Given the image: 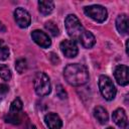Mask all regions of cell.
I'll use <instances>...</instances> for the list:
<instances>
[{
	"label": "cell",
	"mask_w": 129,
	"mask_h": 129,
	"mask_svg": "<svg viewBox=\"0 0 129 129\" xmlns=\"http://www.w3.org/2000/svg\"><path fill=\"white\" fill-rule=\"evenodd\" d=\"M66 81L72 86H82L89 81V72L84 64L70 63L63 70Z\"/></svg>",
	"instance_id": "6da1fadb"
},
{
	"label": "cell",
	"mask_w": 129,
	"mask_h": 129,
	"mask_svg": "<svg viewBox=\"0 0 129 129\" xmlns=\"http://www.w3.org/2000/svg\"><path fill=\"white\" fill-rule=\"evenodd\" d=\"M64 26H66L68 34L72 37L73 40L79 41L81 35L85 31V28L83 27L81 21L74 14H70V15H68L66 17V19H64Z\"/></svg>",
	"instance_id": "7a4b0ae2"
},
{
	"label": "cell",
	"mask_w": 129,
	"mask_h": 129,
	"mask_svg": "<svg viewBox=\"0 0 129 129\" xmlns=\"http://www.w3.org/2000/svg\"><path fill=\"white\" fill-rule=\"evenodd\" d=\"M33 86H34L35 93L40 97L47 96L51 91L49 78L44 73H38L35 76L34 82H33Z\"/></svg>",
	"instance_id": "3957f363"
},
{
	"label": "cell",
	"mask_w": 129,
	"mask_h": 129,
	"mask_svg": "<svg viewBox=\"0 0 129 129\" xmlns=\"http://www.w3.org/2000/svg\"><path fill=\"white\" fill-rule=\"evenodd\" d=\"M99 89L102 96L107 101L113 100L116 96V88L112 80L105 75H102L99 78Z\"/></svg>",
	"instance_id": "277c9868"
},
{
	"label": "cell",
	"mask_w": 129,
	"mask_h": 129,
	"mask_svg": "<svg viewBox=\"0 0 129 129\" xmlns=\"http://www.w3.org/2000/svg\"><path fill=\"white\" fill-rule=\"evenodd\" d=\"M84 12L87 16L97 22H104L107 19L108 12L105 7L101 5H90L84 8Z\"/></svg>",
	"instance_id": "5b68a950"
},
{
	"label": "cell",
	"mask_w": 129,
	"mask_h": 129,
	"mask_svg": "<svg viewBox=\"0 0 129 129\" xmlns=\"http://www.w3.org/2000/svg\"><path fill=\"white\" fill-rule=\"evenodd\" d=\"M14 18H15V21H16L17 25L21 28L28 27L30 22H31L30 14L28 13L27 10H25L22 7L16 8V10L14 11Z\"/></svg>",
	"instance_id": "8992f818"
},
{
	"label": "cell",
	"mask_w": 129,
	"mask_h": 129,
	"mask_svg": "<svg viewBox=\"0 0 129 129\" xmlns=\"http://www.w3.org/2000/svg\"><path fill=\"white\" fill-rule=\"evenodd\" d=\"M128 67L125 64H118L114 70V77L117 83L121 86H126L129 83L128 78Z\"/></svg>",
	"instance_id": "52a82bcc"
},
{
	"label": "cell",
	"mask_w": 129,
	"mask_h": 129,
	"mask_svg": "<svg viewBox=\"0 0 129 129\" xmlns=\"http://www.w3.org/2000/svg\"><path fill=\"white\" fill-rule=\"evenodd\" d=\"M60 50L67 57H75L78 54V46L74 40L64 39L60 42Z\"/></svg>",
	"instance_id": "ba28073f"
},
{
	"label": "cell",
	"mask_w": 129,
	"mask_h": 129,
	"mask_svg": "<svg viewBox=\"0 0 129 129\" xmlns=\"http://www.w3.org/2000/svg\"><path fill=\"white\" fill-rule=\"evenodd\" d=\"M31 37H32V40L36 44H38L39 46H41L43 48H47L51 44V40L48 37V35L41 30H37V29L33 30L31 32Z\"/></svg>",
	"instance_id": "9c48e42d"
},
{
	"label": "cell",
	"mask_w": 129,
	"mask_h": 129,
	"mask_svg": "<svg viewBox=\"0 0 129 129\" xmlns=\"http://www.w3.org/2000/svg\"><path fill=\"white\" fill-rule=\"evenodd\" d=\"M112 118L118 127H120L121 129H127L128 120H127V115H126L124 109H122V108L116 109L112 114Z\"/></svg>",
	"instance_id": "30bf717a"
},
{
	"label": "cell",
	"mask_w": 129,
	"mask_h": 129,
	"mask_svg": "<svg viewBox=\"0 0 129 129\" xmlns=\"http://www.w3.org/2000/svg\"><path fill=\"white\" fill-rule=\"evenodd\" d=\"M44 122L48 129H60L62 126L61 119L55 113H48L44 116Z\"/></svg>",
	"instance_id": "8fae6325"
},
{
	"label": "cell",
	"mask_w": 129,
	"mask_h": 129,
	"mask_svg": "<svg viewBox=\"0 0 129 129\" xmlns=\"http://www.w3.org/2000/svg\"><path fill=\"white\" fill-rule=\"evenodd\" d=\"M116 28L120 34L128 33V17L126 14H120L116 19Z\"/></svg>",
	"instance_id": "7c38bea8"
},
{
	"label": "cell",
	"mask_w": 129,
	"mask_h": 129,
	"mask_svg": "<svg viewBox=\"0 0 129 129\" xmlns=\"http://www.w3.org/2000/svg\"><path fill=\"white\" fill-rule=\"evenodd\" d=\"M79 42H81V44H82L84 47H86V48H91V47L95 44L96 39H95V36L93 35L92 32H90V31H88V30L85 29V31L83 32V34H82L81 37H80Z\"/></svg>",
	"instance_id": "4fadbf2b"
},
{
	"label": "cell",
	"mask_w": 129,
	"mask_h": 129,
	"mask_svg": "<svg viewBox=\"0 0 129 129\" xmlns=\"http://www.w3.org/2000/svg\"><path fill=\"white\" fill-rule=\"evenodd\" d=\"M94 116L99 121V123H101V124L107 123L108 119H109V116H108V113H107L106 109L101 107V106L95 107V109H94Z\"/></svg>",
	"instance_id": "5bb4252c"
},
{
	"label": "cell",
	"mask_w": 129,
	"mask_h": 129,
	"mask_svg": "<svg viewBox=\"0 0 129 129\" xmlns=\"http://www.w3.org/2000/svg\"><path fill=\"white\" fill-rule=\"evenodd\" d=\"M54 4L52 1H38V10L42 15H48L52 12Z\"/></svg>",
	"instance_id": "9a60e30c"
},
{
	"label": "cell",
	"mask_w": 129,
	"mask_h": 129,
	"mask_svg": "<svg viewBox=\"0 0 129 129\" xmlns=\"http://www.w3.org/2000/svg\"><path fill=\"white\" fill-rule=\"evenodd\" d=\"M22 105L23 104H22L21 100L19 98H16L11 103L10 109H9V112L8 113H11V114H20L21 113V110H22Z\"/></svg>",
	"instance_id": "2e32d148"
},
{
	"label": "cell",
	"mask_w": 129,
	"mask_h": 129,
	"mask_svg": "<svg viewBox=\"0 0 129 129\" xmlns=\"http://www.w3.org/2000/svg\"><path fill=\"white\" fill-rule=\"evenodd\" d=\"M45 29L52 35V36H57L59 34V29L57 27V25L53 22V21H47L44 24Z\"/></svg>",
	"instance_id": "e0dca14e"
},
{
	"label": "cell",
	"mask_w": 129,
	"mask_h": 129,
	"mask_svg": "<svg viewBox=\"0 0 129 129\" xmlns=\"http://www.w3.org/2000/svg\"><path fill=\"white\" fill-rule=\"evenodd\" d=\"M9 56V47L6 45V43L0 39V60H5Z\"/></svg>",
	"instance_id": "ac0fdd59"
},
{
	"label": "cell",
	"mask_w": 129,
	"mask_h": 129,
	"mask_svg": "<svg viewBox=\"0 0 129 129\" xmlns=\"http://www.w3.org/2000/svg\"><path fill=\"white\" fill-rule=\"evenodd\" d=\"M5 120L6 122L8 123H11V124H19L21 122V114H11V113H8L5 117Z\"/></svg>",
	"instance_id": "d6986e66"
},
{
	"label": "cell",
	"mask_w": 129,
	"mask_h": 129,
	"mask_svg": "<svg viewBox=\"0 0 129 129\" xmlns=\"http://www.w3.org/2000/svg\"><path fill=\"white\" fill-rule=\"evenodd\" d=\"M0 78L4 81H9L11 79V71L5 64H0Z\"/></svg>",
	"instance_id": "ffe728a7"
},
{
	"label": "cell",
	"mask_w": 129,
	"mask_h": 129,
	"mask_svg": "<svg viewBox=\"0 0 129 129\" xmlns=\"http://www.w3.org/2000/svg\"><path fill=\"white\" fill-rule=\"evenodd\" d=\"M15 69H16V71L19 74H22L25 71V69H26V60L23 59V58H20V59L16 60V62H15Z\"/></svg>",
	"instance_id": "44dd1931"
},
{
	"label": "cell",
	"mask_w": 129,
	"mask_h": 129,
	"mask_svg": "<svg viewBox=\"0 0 129 129\" xmlns=\"http://www.w3.org/2000/svg\"><path fill=\"white\" fill-rule=\"evenodd\" d=\"M55 92H56V95H57V97L59 99H66L68 97V94H67V92L64 91V89L62 88L61 85H57L56 86Z\"/></svg>",
	"instance_id": "7402d4cb"
},
{
	"label": "cell",
	"mask_w": 129,
	"mask_h": 129,
	"mask_svg": "<svg viewBox=\"0 0 129 129\" xmlns=\"http://www.w3.org/2000/svg\"><path fill=\"white\" fill-rule=\"evenodd\" d=\"M9 91V88L5 84H0V98H3Z\"/></svg>",
	"instance_id": "603a6c76"
},
{
	"label": "cell",
	"mask_w": 129,
	"mask_h": 129,
	"mask_svg": "<svg viewBox=\"0 0 129 129\" xmlns=\"http://www.w3.org/2000/svg\"><path fill=\"white\" fill-rule=\"evenodd\" d=\"M6 31V27H5V25L2 23V22H0V32H5Z\"/></svg>",
	"instance_id": "cb8c5ba5"
},
{
	"label": "cell",
	"mask_w": 129,
	"mask_h": 129,
	"mask_svg": "<svg viewBox=\"0 0 129 129\" xmlns=\"http://www.w3.org/2000/svg\"><path fill=\"white\" fill-rule=\"evenodd\" d=\"M28 129H36V128H35V126H34V125H29Z\"/></svg>",
	"instance_id": "d4e9b609"
},
{
	"label": "cell",
	"mask_w": 129,
	"mask_h": 129,
	"mask_svg": "<svg viewBox=\"0 0 129 129\" xmlns=\"http://www.w3.org/2000/svg\"><path fill=\"white\" fill-rule=\"evenodd\" d=\"M126 52L128 53V40L126 41Z\"/></svg>",
	"instance_id": "484cf974"
},
{
	"label": "cell",
	"mask_w": 129,
	"mask_h": 129,
	"mask_svg": "<svg viewBox=\"0 0 129 129\" xmlns=\"http://www.w3.org/2000/svg\"><path fill=\"white\" fill-rule=\"evenodd\" d=\"M106 129H113L112 127H108V128H106Z\"/></svg>",
	"instance_id": "4316f807"
}]
</instances>
